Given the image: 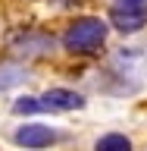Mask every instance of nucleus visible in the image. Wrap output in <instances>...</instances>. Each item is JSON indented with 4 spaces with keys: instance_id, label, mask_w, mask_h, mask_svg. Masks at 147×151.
Segmentation results:
<instances>
[{
    "instance_id": "1",
    "label": "nucleus",
    "mask_w": 147,
    "mask_h": 151,
    "mask_svg": "<svg viewBox=\"0 0 147 151\" xmlns=\"http://www.w3.org/2000/svg\"><path fill=\"white\" fill-rule=\"evenodd\" d=\"M103 41H107V22L94 16L75 19L63 35V44L69 54H97L103 47Z\"/></svg>"
},
{
    "instance_id": "2",
    "label": "nucleus",
    "mask_w": 147,
    "mask_h": 151,
    "mask_svg": "<svg viewBox=\"0 0 147 151\" xmlns=\"http://www.w3.org/2000/svg\"><path fill=\"white\" fill-rule=\"evenodd\" d=\"M110 22L119 32H138L147 25V0H119L110 9Z\"/></svg>"
},
{
    "instance_id": "3",
    "label": "nucleus",
    "mask_w": 147,
    "mask_h": 151,
    "mask_svg": "<svg viewBox=\"0 0 147 151\" xmlns=\"http://www.w3.org/2000/svg\"><path fill=\"white\" fill-rule=\"evenodd\" d=\"M16 142L25 145V148H47V145L56 142V129H50L44 123H25V126L16 132Z\"/></svg>"
},
{
    "instance_id": "4",
    "label": "nucleus",
    "mask_w": 147,
    "mask_h": 151,
    "mask_svg": "<svg viewBox=\"0 0 147 151\" xmlns=\"http://www.w3.org/2000/svg\"><path fill=\"white\" fill-rule=\"evenodd\" d=\"M41 104H44V110H78V107H85V98L69 88H50L41 98Z\"/></svg>"
},
{
    "instance_id": "5",
    "label": "nucleus",
    "mask_w": 147,
    "mask_h": 151,
    "mask_svg": "<svg viewBox=\"0 0 147 151\" xmlns=\"http://www.w3.org/2000/svg\"><path fill=\"white\" fill-rule=\"evenodd\" d=\"M13 50L22 57H38V54H47V50H53V38H47V35H22L13 44Z\"/></svg>"
},
{
    "instance_id": "6",
    "label": "nucleus",
    "mask_w": 147,
    "mask_h": 151,
    "mask_svg": "<svg viewBox=\"0 0 147 151\" xmlns=\"http://www.w3.org/2000/svg\"><path fill=\"white\" fill-rule=\"evenodd\" d=\"M25 76H28V73H25V66H19V63H6V66H0V91H6V88L19 85Z\"/></svg>"
},
{
    "instance_id": "7",
    "label": "nucleus",
    "mask_w": 147,
    "mask_h": 151,
    "mask_svg": "<svg viewBox=\"0 0 147 151\" xmlns=\"http://www.w3.org/2000/svg\"><path fill=\"white\" fill-rule=\"evenodd\" d=\"M94 151H131V142L125 135H119V132H110L94 145Z\"/></svg>"
},
{
    "instance_id": "8",
    "label": "nucleus",
    "mask_w": 147,
    "mask_h": 151,
    "mask_svg": "<svg viewBox=\"0 0 147 151\" xmlns=\"http://www.w3.org/2000/svg\"><path fill=\"white\" fill-rule=\"evenodd\" d=\"M41 110H44L41 98H19V101L13 104V113H19V116H25V113H41Z\"/></svg>"
}]
</instances>
